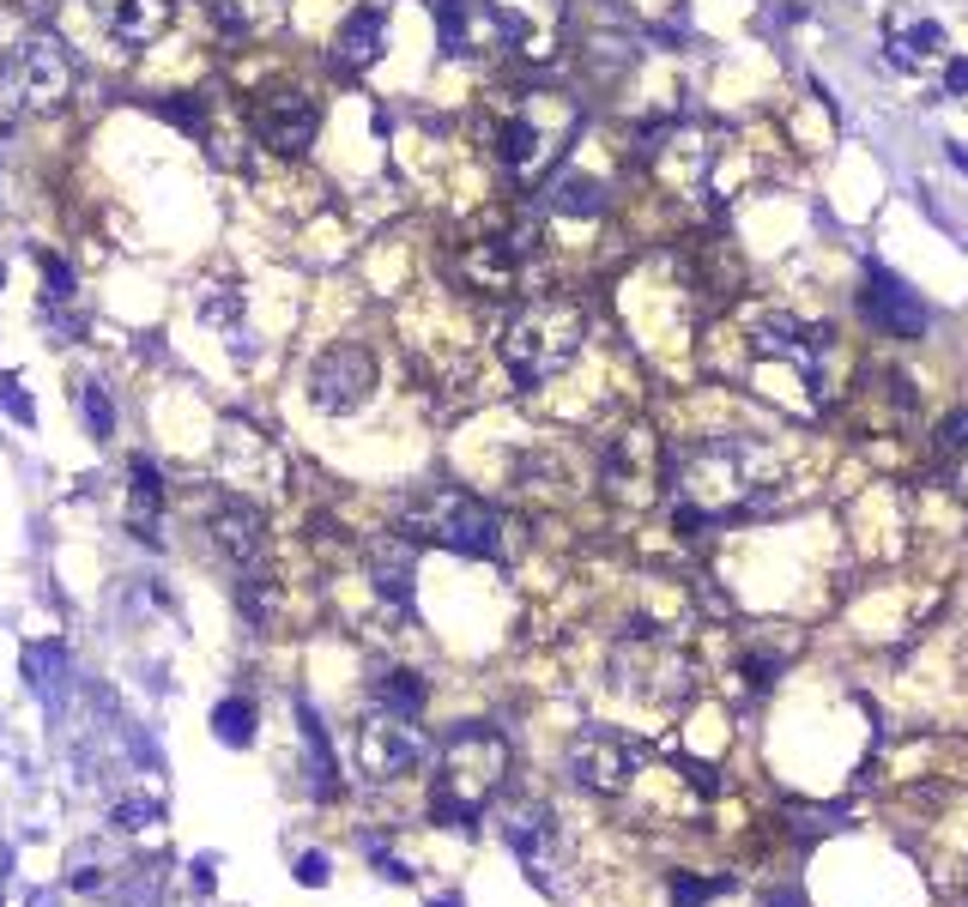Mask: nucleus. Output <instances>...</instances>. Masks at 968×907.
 Masks as SVG:
<instances>
[{
	"instance_id": "nucleus-10",
	"label": "nucleus",
	"mask_w": 968,
	"mask_h": 907,
	"mask_svg": "<svg viewBox=\"0 0 968 907\" xmlns=\"http://www.w3.org/2000/svg\"><path fill=\"white\" fill-rule=\"evenodd\" d=\"M200 533H206V544H212V556L225 569H237V575L261 569L267 521H261V509H254L249 497H237V490H212V497H200Z\"/></svg>"
},
{
	"instance_id": "nucleus-45",
	"label": "nucleus",
	"mask_w": 968,
	"mask_h": 907,
	"mask_svg": "<svg viewBox=\"0 0 968 907\" xmlns=\"http://www.w3.org/2000/svg\"><path fill=\"white\" fill-rule=\"evenodd\" d=\"M430 907H460V901H455V896H448V901H430Z\"/></svg>"
},
{
	"instance_id": "nucleus-9",
	"label": "nucleus",
	"mask_w": 968,
	"mask_h": 907,
	"mask_svg": "<svg viewBox=\"0 0 968 907\" xmlns=\"http://www.w3.org/2000/svg\"><path fill=\"white\" fill-rule=\"evenodd\" d=\"M249 127L267 152L279 158H303L321 134V103L309 97L303 85H267L249 97Z\"/></svg>"
},
{
	"instance_id": "nucleus-23",
	"label": "nucleus",
	"mask_w": 968,
	"mask_h": 907,
	"mask_svg": "<svg viewBox=\"0 0 968 907\" xmlns=\"http://www.w3.org/2000/svg\"><path fill=\"white\" fill-rule=\"evenodd\" d=\"M296 726H303V750H309V793L333 799V793H340V762H333L327 726H321V715L309 702H296Z\"/></svg>"
},
{
	"instance_id": "nucleus-41",
	"label": "nucleus",
	"mask_w": 968,
	"mask_h": 907,
	"mask_svg": "<svg viewBox=\"0 0 968 907\" xmlns=\"http://www.w3.org/2000/svg\"><path fill=\"white\" fill-rule=\"evenodd\" d=\"M945 85H950V91H968V61H950V67H945Z\"/></svg>"
},
{
	"instance_id": "nucleus-3",
	"label": "nucleus",
	"mask_w": 968,
	"mask_h": 907,
	"mask_svg": "<svg viewBox=\"0 0 968 907\" xmlns=\"http://www.w3.org/2000/svg\"><path fill=\"white\" fill-rule=\"evenodd\" d=\"M581 345H587V309L570 303V296H533L502 327V369L521 387L558 382L581 357Z\"/></svg>"
},
{
	"instance_id": "nucleus-18",
	"label": "nucleus",
	"mask_w": 968,
	"mask_h": 907,
	"mask_svg": "<svg viewBox=\"0 0 968 907\" xmlns=\"http://www.w3.org/2000/svg\"><path fill=\"white\" fill-rule=\"evenodd\" d=\"M92 19L115 49L139 55V49H152L164 31H170L176 0H92Z\"/></svg>"
},
{
	"instance_id": "nucleus-5",
	"label": "nucleus",
	"mask_w": 968,
	"mask_h": 907,
	"mask_svg": "<svg viewBox=\"0 0 968 907\" xmlns=\"http://www.w3.org/2000/svg\"><path fill=\"white\" fill-rule=\"evenodd\" d=\"M696 684L702 678H696L690 647L654 624H636L612 654V690L642 702V708H666L673 715V708H684L696 696Z\"/></svg>"
},
{
	"instance_id": "nucleus-4",
	"label": "nucleus",
	"mask_w": 968,
	"mask_h": 907,
	"mask_svg": "<svg viewBox=\"0 0 968 907\" xmlns=\"http://www.w3.org/2000/svg\"><path fill=\"white\" fill-rule=\"evenodd\" d=\"M399 533L448 544V551L479 556V563H497V556L509 551V539H502V514L490 509V502H479L472 490H460V484L412 490V497L399 502Z\"/></svg>"
},
{
	"instance_id": "nucleus-44",
	"label": "nucleus",
	"mask_w": 968,
	"mask_h": 907,
	"mask_svg": "<svg viewBox=\"0 0 968 907\" xmlns=\"http://www.w3.org/2000/svg\"><path fill=\"white\" fill-rule=\"evenodd\" d=\"M957 907H968V877H962V889H957Z\"/></svg>"
},
{
	"instance_id": "nucleus-11",
	"label": "nucleus",
	"mask_w": 968,
	"mask_h": 907,
	"mask_svg": "<svg viewBox=\"0 0 968 907\" xmlns=\"http://www.w3.org/2000/svg\"><path fill=\"white\" fill-rule=\"evenodd\" d=\"M376 394V357L369 345H327L315 363H309V406L327 411V418H352V411L369 406Z\"/></svg>"
},
{
	"instance_id": "nucleus-17",
	"label": "nucleus",
	"mask_w": 968,
	"mask_h": 907,
	"mask_svg": "<svg viewBox=\"0 0 968 907\" xmlns=\"http://www.w3.org/2000/svg\"><path fill=\"white\" fill-rule=\"evenodd\" d=\"M521 272H527V254H521V242H514L509 230L479 237V242H467V249L455 254V279L467 284V291H485V296H509L514 284H521Z\"/></svg>"
},
{
	"instance_id": "nucleus-42",
	"label": "nucleus",
	"mask_w": 968,
	"mask_h": 907,
	"mask_svg": "<svg viewBox=\"0 0 968 907\" xmlns=\"http://www.w3.org/2000/svg\"><path fill=\"white\" fill-rule=\"evenodd\" d=\"M950 164H957V170L968 176V146H957V139H950Z\"/></svg>"
},
{
	"instance_id": "nucleus-12",
	"label": "nucleus",
	"mask_w": 968,
	"mask_h": 907,
	"mask_svg": "<svg viewBox=\"0 0 968 907\" xmlns=\"http://www.w3.org/2000/svg\"><path fill=\"white\" fill-rule=\"evenodd\" d=\"M424 750H430V738L412 726V715H394V708H376L357 726V769L369 781H406L424 762Z\"/></svg>"
},
{
	"instance_id": "nucleus-36",
	"label": "nucleus",
	"mask_w": 968,
	"mask_h": 907,
	"mask_svg": "<svg viewBox=\"0 0 968 907\" xmlns=\"http://www.w3.org/2000/svg\"><path fill=\"white\" fill-rule=\"evenodd\" d=\"M938 448L968 454V411H950V418H945V430H938Z\"/></svg>"
},
{
	"instance_id": "nucleus-19",
	"label": "nucleus",
	"mask_w": 968,
	"mask_h": 907,
	"mask_svg": "<svg viewBox=\"0 0 968 907\" xmlns=\"http://www.w3.org/2000/svg\"><path fill=\"white\" fill-rule=\"evenodd\" d=\"M364 569H369V581H376V600H382V605H399V612H406L412 593H418V551H412V539H406V533H382V539H369Z\"/></svg>"
},
{
	"instance_id": "nucleus-1",
	"label": "nucleus",
	"mask_w": 968,
	"mask_h": 907,
	"mask_svg": "<svg viewBox=\"0 0 968 907\" xmlns=\"http://www.w3.org/2000/svg\"><path fill=\"white\" fill-rule=\"evenodd\" d=\"M666 484L678 502L702 509L708 521H732V514H763L781 502V454L757 436H696L666 460Z\"/></svg>"
},
{
	"instance_id": "nucleus-2",
	"label": "nucleus",
	"mask_w": 968,
	"mask_h": 907,
	"mask_svg": "<svg viewBox=\"0 0 968 907\" xmlns=\"http://www.w3.org/2000/svg\"><path fill=\"white\" fill-rule=\"evenodd\" d=\"M502 781H509V738L497 726H460L443 744V762H436L430 816L436 823H455V828H472L490 799L502 793Z\"/></svg>"
},
{
	"instance_id": "nucleus-38",
	"label": "nucleus",
	"mask_w": 968,
	"mask_h": 907,
	"mask_svg": "<svg viewBox=\"0 0 968 907\" xmlns=\"http://www.w3.org/2000/svg\"><path fill=\"white\" fill-rule=\"evenodd\" d=\"M296 884H309V889L327 884V853H303V859H296Z\"/></svg>"
},
{
	"instance_id": "nucleus-16",
	"label": "nucleus",
	"mask_w": 968,
	"mask_h": 907,
	"mask_svg": "<svg viewBox=\"0 0 968 907\" xmlns=\"http://www.w3.org/2000/svg\"><path fill=\"white\" fill-rule=\"evenodd\" d=\"M570 781L587 786V793H600V799H617L629 781H636V744L605 732V726L581 732L570 744Z\"/></svg>"
},
{
	"instance_id": "nucleus-29",
	"label": "nucleus",
	"mask_w": 968,
	"mask_h": 907,
	"mask_svg": "<svg viewBox=\"0 0 968 907\" xmlns=\"http://www.w3.org/2000/svg\"><path fill=\"white\" fill-rule=\"evenodd\" d=\"M80 418H85V436H92V442H110L115 436V399H110L103 382H92V375L80 382Z\"/></svg>"
},
{
	"instance_id": "nucleus-46",
	"label": "nucleus",
	"mask_w": 968,
	"mask_h": 907,
	"mask_svg": "<svg viewBox=\"0 0 968 907\" xmlns=\"http://www.w3.org/2000/svg\"><path fill=\"white\" fill-rule=\"evenodd\" d=\"M0 284H7V261H0Z\"/></svg>"
},
{
	"instance_id": "nucleus-22",
	"label": "nucleus",
	"mask_w": 968,
	"mask_h": 907,
	"mask_svg": "<svg viewBox=\"0 0 968 907\" xmlns=\"http://www.w3.org/2000/svg\"><path fill=\"white\" fill-rule=\"evenodd\" d=\"M158 509H164V472L146 454H134L127 460V527H134V539L158 544Z\"/></svg>"
},
{
	"instance_id": "nucleus-30",
	"label": "nucleus",
	"mask_w": 968,
	"mask_h": 907,
	"mask_svg": "<svg viewBox=\"0 0 968 907\" xmlns=\"http://www.w3.org/2000/svg\"><path fill=\"white\" fill-rule=\"evenodd\" d=\"M212 732L225 738V744H254V702H242V696H225V702L212 708Z\"/></svg>"
},
{
	"instance_id": "nucleus-25",
	"label": "nucleus",
	"mask_w": 968,
	"mask_h": 907,
	"mask_svg": "<svg viewBox=\"0 0 968 907\" xmlns=\"http://www.w3.org/2000/svg\"><path fill=\"white\" fill-rule=\"evenodd\" d=\"M200 7H206V19H212L225 37H254V31H267V24L285 12V0H200Z\"/></svg>"
},
{
	"instance_id": "nucleus-21",
	"label": "nucleus",
	"mask_w": 968,
	"mask_h": 907,
	"mask_svg": "<svg viewBox=\"0 0 968 907\" xmlns=\"http://www.w3.org/2000/svg\"><path fill=\"white\" fill-rule=\"evenodd\" d=\"M884 49L896 67H926V61L945 55V24L926 19V12H908V7H889L884 12Z\"/></svg>"
},
{
	"instance_id": "nucleus-14",
	"label": "nucleus",
	"mask_w": 968,
	"mask_h": 907,
	"mask_svg": "<svg viewBox=\"0 0 968 907\" xmlns=\"http://www.w3.org/2000/svg\"><path fill=\"white\" fill-rule=\"evenodd\" d=\"M563 12H570V0H490L485 31L497 37V49L539 61V55H551V37H558Z\"/></svg>"
},
{
	"instance_id": "nucleus-24",
	"label": "nucleus",
	"mask_w": 968,
	"mask_h": 907,
	"mask_svg": "<svg viewBox=\"0 0 968 907\" xmlns=\"http://www.w3.org/2000/svg\"><path fill=\"white\" fill-rule=\"evenodd\" d=\"M545 212H558V218H600L605 212V181H593L581 170H563L545 188Z\"/></svg>"
},
{
	"instance_id": "nucleus-27",
	"label": "nucleus",
	"mask_w": 968,
	"mask_h": 907,
	"mask_svg": "<svg viewBox=\"0 0 968 907\" xmlns=\"http://www.w3.org/2000/svg\"><path fill=\"white\" fill-rule=\"evenodd\" d=\"M194 315L230 340V333H242V291H230V284H200V296H194Z\"/></svg>"
},
{
	"instance_id": "nucleus-33",
	"label": "nucleus",
	"mask_w": 968,
	"mask_h": 907,
	"mask_svg": "<svg viewBox=\"0 0 968 907\" xmlns=\"http://www.w3.org/2000/svg\"><path fill=\"white\" fill-rule=\"evenodd\" d=\"M152 110H158L164 115V122H176V127H183V134H206V103L200 97H164V103H152Z\"/></svg>"
},
{
	"instance_id": "nucleus-13",
	"label": "nucleus",
	"mask_w": 968,
	"mask_h": 907,
	"mask_svg": "<svg viewBox=\"0 0 968 907\" xmlns=\"http://www.w3.org/2000/svg\"><path fill=\"white\" fill-rule=\"evenodd\" d=\"M497 828H502V841L521 853V865H527L533 884H558V872H563V828H558V811H551L545 799H514V805H502Z\"/></svg>"
},
{
	"instance_id": "nucleus-26",
	"label": "nucleus",
	"mask_w": 968,
	"mask_h": 907,
	"mask_svg": "<svg viewBox=\"0 0 968 907\" xmlns=\"http://www.w3.org/2000/svg\"><path fill=\"white\" fill-rule=\"evenodd\" d=\"M376 702L394 708V715H424V702H430V690H424V678L412 666H382L376 671Z\"/></svg>"
},
{
	"instance_id": "nucleus-34",
	"label": "nucleus",
	"mask_w": 968,
	"mask_h": 907,
	"mask_svg": "<svg viewBox=\"0 0 968 907\" xmlns=\"http://www.w3.org/2000/svg\"><path fill=\"white\" fill-rule=\"evenodd\" d=\"M739 671H745V678H751V690H769V684H774V671H781V654H774V647H745V659H739Z\"/></svg>"
},
{
	"instance_id": "nucleus-40",
	"label": "nucleus",
	"mask_w": 968,
	"mask_h": 907,
	"mask_svg": "<svg viewBox=\"0 0 968 907\" xmlns=\"http://www.w3.org/2000/svg\"><path fill=\"white\" fill-rule=\"evenodd\" d=\"M684 774H690L702 793H715V769H708V762H684Z\"/></svg>"
},
{
	"instance_id": "nucleus-32",
	"label": "nucleus",
	"mask_w": 968,
	"mask_h": 907,
	"mask_svg": "<svg viewBox=\"0 0 968 907\" xmlns=\"http://www.w3.org/2000/svg\"><path fill=\"white\" fill-rule=\"evenodd\" d=\"M727 889H739V877H690V872H678L673 877V907H708L715 896H727Z\"/></svg>"
},
{
	"instance_id": "nucleus-7",
	"label": "nucleus",
	"mask_w": 968,
	"mask_h": 907,
	"mask_svg": "<svg viewBox=\"0 0 968 907\" xmlns=\"http://www.w3.org/2000/svg\"><path fill=\"white\" fill-rule=\"evenodd\" d=\"M73 91V61L55 31H31L0 55V103L19 115H49Z\"/></svg>"
},
{
	"instance_id": "nucleus-20",
	"label": "nucleus",
	"mask_w": 968,
	"mask_h": 907,
	"mask_svg": "<svg viewBox=\"0 0 968 907\" xmlns=\"http://www.w3.org/2000/svg\"><path fill=\"white\" fill-rule=\"evenodd\" d=\"M382 49H387V7L382 0H369V7L345 12L340 37H333V67L340 73H369L382 61Z\"/></svg>"
},
{
	"instance_id": "nucleus-39",
	"label": "nucleus",
	"mask_w": 968,
	"mask_h": 907,
	"mask_svg": "<svg viewBox=\"0 0 968 907\" xmlns=\"http://www.w3.org/2000/svg\"><path fill=\"white\" fill-rule=\"evenodd\" d=\"M793 816H805V823H799L805 835H830V828H842V811H830V805L823 811H793Z\"/></svg>"
},
{
	"instance_id": "nucleus-28",
	"label": "nucleus",
	"mask_w": 968,
	"mask_h": 907,
	"mask_svg": "<svg viewBox=\"0 0 968 907\" xmlns=\"http://www.w3.org/2000/svg\"><path fill=\"white\" fill-rule=\"evenodd\" d=\"M436 43L443 55H472V0H436Z\"/></svg>"
},
{
	"instance_id": "nucleus-31",
	"label": "nucleus",
	"mask_w": 968,
	"mask_h": 907,
	"mask_svg": "<svg viewBox=\"0 0 968 907\" xmlns=\"http://www.w3.org/2000/svg\"><path fill=\"white\" fill-rule=\"evenodd\" d=\"M73 296H80V284H73V267L61 261V254H43V315H61Z\"/></svg>"
},
{
	"instance_id": "nucleus-37",
	"label": "nucleus",
	"mask_w": 968,
	"mask_h": 907,
	"mask_svg": "<svg viewBox=\"0 0 968 907\" xmlns=\"http://www.w3.org/2000/svg\"><path fill=\"white\" fill-rule=\"evenodd\" d=\"M115 823H122V828H152V823H158V805H139V799H127V805H115Z\"/></svg>"
},
{
	"instance_id": "nucleus-35",
	"label": "nucleus",
	"mask_w": 968,
	"mask_h": 907,
	"mask_svg": "<svg viewBox=\"0 0 968 907\" xmlns=\"http://www.w3.org/2000/svg\"><path fill=\"white\" fill-rule=\"evenodd\" d=\"M0 406L12 411L19 424H37V411H31V399H24V387H19V375H0Z\"/></svg>"
},
{
	"instance_id": "nucleus-6",
	"label": "nucleus",
	"mask_w": 968,
	"mask_h": 907,
	"mask_svg": "<svg viewBox=\"0 0 968 907\" xmlns=\"http://www.w3.org/2000/svg\"><path fill=\"white\" fill-rule=\"evenodd\" d=\"M581 127V103L570 91H521L497 127V158L509 176H539L570 152Z\"/></svg>"
},
{
	"instance_id": "nucleus-15",
	"label": "nucleus",
	"mask_w": 968,
	"mask_h": 907,
	"mask_svg": "<svg viewBox=\"0 0 968 907\" xmlns=\"http://www.w3.org/2000/svg\"><path fill=\"white\" fill-rule=\"evenodd\" d=\"M860 309H866V321L877 333H889V340H920L926 327H933V309L920 303V291H914L902 272L889 267H866V291H860Z\"/></svg>"
},
{
	"instance_id": "nucleus-43",
	"label": "nucleus",
	"mask_w": 968,
	"mask_h": 907,
	"mask_svg": "<svg viewBox=\"0 0 968 907\" xmlns=\"http://www.w3.org/2000/svg\"><path fill=\"white\" fill-rule=\"evenodd\" d=\"M769 907H805V901H799V896H787V889H774V896H769Z\"/></svg>"
},
{
	"instance_id": "nucleus-8",
	"label": "nucleus",
	"mask_w": 968,
	"mask_h": 907,
	"mask_svg": "<svg viewBox=\"0 0 968 907\" xmlns=\"http://www.w3.org/2000/svg\"><path fill=\"white\" fill-rule=\"evenodd\" d=\"M666 460H673V454H660V436H654L648 424H629V430H617V436L600 442V484L612 490L624 509H648L666 484Z\"/></svg>"
}]
</instances>
